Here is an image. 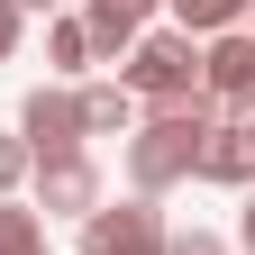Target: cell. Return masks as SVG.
Here are the masks:
<instances>
[{
  "label": "cell",
  "mask_w": 255,
  "mask_h": 255,
  "mask_svg": "<svg viewBox=\"0 0 255 255\" xmlns=\"http://www.w3.org/2000/svg\"><path fill=\"white\" fill-rule=\"evenodd\" d=\"M210 101H182V110H146L137 128H128V191L137 201H164L173 182H191V164H201V137H210Z\"/></svg>",
  "instance_id": "obj_1"
},
{
  "label": "cell",
  "mask_w": 255,
  "mask_h": 255,
  "mask_svg": "<svg viewBox=\"0 0 255 255\" xmlns=\"http://www.w3.org/2000/svg\"><path fill=\"white\" fill-rule=\"evenodd\" d=\"M119 82H128L137 110H182V101H201V46H191L182 27H146V37L128 46Z\"/></svg>",
  "instance_id": "obj_2"
},
{
  "label": "cell",
  "mask_w": 255,
  "mask_h": 255,
  "mask_svg": "<svg viewBox=\"0 0 255 255\" xmlns=\"http://www.w3.org/2000/svg\"><path fill=\"white\" fill-rule=\"evenodd\" d=\"M201 101L219 119H255V27H228L201 46Z\"/></svg>",
  "instance_id": "obj_3"
},
{
  "label": "cell",
  "mask_w": 255,
  "mask_h": 255,
  "mask_svg": "<svg viewBox=\"0 0 255 255\" xmlns=\"http://www.w3.org/2000/svg\"><path fill=\"white\" fill-rule=\"evenodd\" d=\"M18 146H27V164H55V155H82V110H73V91L46 82V91H27L18 101Z\"/></svg>",
  "instance_id": "obj_4"
},
{
  "label": "cell",
  "mask_w": 255,
  "mask_h": 255,
  "mask_svg": "<svg viewBox=\"0 0 255 255\" xmlns=\"http://www.w3.org/2000/svg\"><path fill=\"white\" fill-rule=\"evenodd\" d=\"M82 255H164V210L155 201H101L82 219Z\"/></svg>",
  "instance_id": "obj_5"
},
{
  "label": "cell",
  "mask_w": 255,
  "mask_h": 255,
  "mask_svg": "<svg viewBox=\"0 0 255 255\" xmlns=\"http://www.w3.org/2000/svg\"><path fill=\"white\" fill-rule=\"evenodd\" d=\"M27 191H37V201H27L37 219H73V228H82V219L101 210V164H91V146H82V155H55V164H37V173H27Z\"/></svg>",
  "instance_id": "obj_6"
},
{
  "label": "cell",
  "mask_w": 255,
  "mask_h": 255,
  "mask_svg": "<svg viewBox=\"0 0 255 255\" xmlns=\"http://www.w3.org/2000/svg\"><path fill=\"white\" fill-rule=\"evenodd\" d=\"M191 182L255 191V128H246V119H210V137H201V164H191Z\"/></svg>",
  "instance_id": "obj_7"
},
{
  "label": "cell",
  "mask_w": 255,
  "mask_h": 255,
  "mask_svg": "<svg viewBox=\"0 0 255 255\" xmlns=\"http://www.w3.org/2000/svg\"><path fill=\"white\" fill-rule=\"evenodd\" d=\"M73 110H82V137H128V128L146 119L137 101H128V82H119V73H110V82H82V91H73Z\"/></svg>",
  "instance_id": "obj_8"
},
{
  "label": "cell",
  "mask_w": 255,
  "mask_h": 255,
  "mask_svg": "<svg viewBox=\"0 0 255 255\" xmlns=\"http://www.w3.org/2000/svg\"><path fill=\"white\" fill-rule=\"evenodd\" d=\"M164 18L191 46H210V37H228V27H246V0H164Z\"/></svg>",
  "instance_id": "obj_9"
},
{
  "label": "cell",
  "mask_w": 255,
  "mask_h": 255,
  "mask_svg": "<svg viewBox=\"0 0 255 255\" xmlns=\"http://www.w3.org/2000/svg\"><path fill=\"white\" fill-rule=\"evenodd\" d=\"M46 64H55L64 82L91 73V37H82V18H73V9H55V18H46Z\"/></svg>",
  "instance_id": "obj_10"
},
{
  "label": "cell",
  "mask_w": 255,
  "mask_h": 255,
  "mask_svg": "<svg viewBox=\"0 0 255 255\" xmlns=\"http://www.w3.org/2000/svg\"><path fill=\"white\" fill-rule=\"evenodd\" d=\"M0 255H46V219L27 201H0Z\"/></svg>",
  "instance_id": "obj_11"
},
{
  "label": "cell",
  "mask_w": 255,
  "mask_h": 255,
  "mask_svg": "<svg viewBox=\"0 0 255 255\" xmlns=\"http://www.w3.org/2000/svg\"><path fill=\"white\" fill-rule=\"evenodd\" d=\"M164 255H237L219 228H164Z\"/></svg>",
  "instance_id": "obj_12"
},
{
  "label": "cell",
  "mask_w": 255,
  "mask_h": 255,
  "mask_svg": "<svg viewBox=\"0 0 255 255\" xmlns=\"http://www.w3.org/2000/svg\"><path fill=\"white\" fill-rule=\"evenodd\" d=\"M27 173H37V164H27V146L18 137H0V201H18V182Z\"/></svg>",
  "instance_id": "obj_13"
},
{
  "label": "cell",
  "mask_w": 255,
  "mask_h": 255,
  "mask_svg": "<svg viewBox=\"0 0 255 255\" xmlns=\"http://www.w3.org/2000/svg\"><path fill=\"white\" fill-rule=\"evenodd\" d=\"M18 37H27V9H18V0H0V64L18 55Z\"/></svg>",
  "instance_id": "obj_14"
},
{
  "label": "cell",
  "mask_w": 255,
  "mask_h": 255,
  "mask_svg": "<svg viewBox=\"0 0 255 255\" xmlns=\"http://www.w3.org/2000/svg\"><path fill=\"white\" fill-rule=\"evenodd\" d=\"M237 255H255V191H246V210H237Z\"/></svg>",
  "instance_id": "obj_15"
},
{
  "label": "cell",
  "mask_w": 255,
  "mask_h": 255,
  "mask_svg": "<svg viewBox=\"0 0 255 255\" xmlns=\"http://www.w3.org/2000/svg\"><path fill=\"white\" fill-rule=\"evenodd\" d=\"M110 9H128V18H137V27H146L155 9H164V0H110Z\"/></svg>",
  "instance_id": "obj_16"
},
{
  "label": "cell",
  "mask_w": 255,
  "mask_h": 255,
  "mask_svg": "<svg viewBox=\"0 0 255 255\" xmlns=\"http://www.w3.org/2000/svg\"><path fill=\"white\" fill-rule=\"evenodd\" d=\"M18 9H46V18H55V9H82V0H18Z\"/></svg>",
  "instance_id": "obj_17"
},
{
  "label": "cell",
  "mask_w": 255,
  "mask_h": 255,
  "mask_svg": "<svg viewBox=\"0 0 255 255\" xmlns=\"http://www.w3.org/2000/svg\"><path fill=\"white\" fill-rule=\"evenodd\" d=\"M246 128H255V119H246Z\"/></svg>",
  "instance_id": "obj_18"
}]
</instances>
